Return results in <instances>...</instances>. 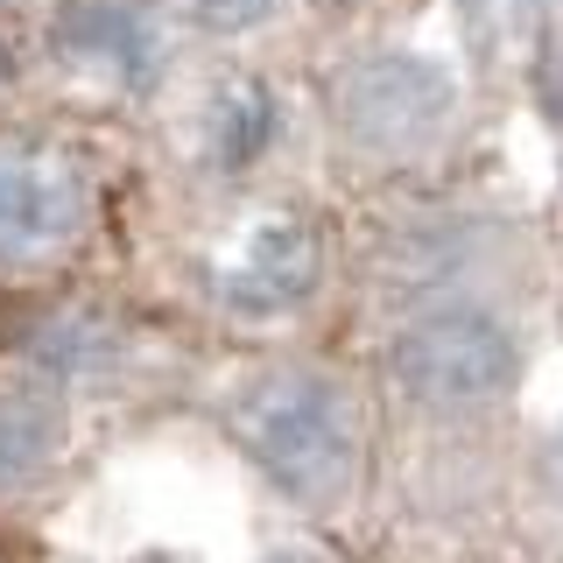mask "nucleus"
<instances>
[{"label":"nucleus","mask_w":563,"mask_h":563,"mask_svg":"<svg viewBox=\"0 0 563 563\" xmlns=\"http://www.w3.org/2000/svg\"><path fill=\"white\" fill-rule=\"evenodd\" d=\"M387 374H395L401 395L422 401V409L472 416V409H493V401L515 387L521 352H515V331H507L493 310L444 303V310H422L416 324L395 331Z\"/></svg>","instance_id":"2"},{"label":"nucleus","mask_w":563,"mask_h":563,"mask_svg":"<svg viewBox=\"0 0 563 563\" xmlns=\"http://www.w3.org/2000/svg\"><path fill=\"white\" fill-rule=\"evenodd\" d=\"M64 451V409L49 395H0V493L43 479Z\"/></svg>","instance_id":"6"},{"label":"nucleus","mask_w":563,"mask_h":563,"mask_svg":"<svg viewBox=\"0 0 563 563\" xmlns=\"http://www.w3.org/2000/svg\"><path fill=\"white\" fill-rule=\"evenodd\" d=\"M85 225V176L70 155L0 141V261H43Z\"/></svg>","instance_id":"4"},{"label":"nucleus","mask_w":563,"mask_h":563,"mask_svg":"<svg viewBox=\"0 0 563 563\" xmlns=\"http://www.w3.org/2000/svg\"><path fill=\"white\" fill-rule=\"evenodd\" d=\"M268 563H331L324 550H282V556H268Z\"/></svg>","instance_id":"9"},{"label":"nucleus","mask_w":563,"mask_h":563,"mask_svg":"<svg viewBox=\"0 0 563 563\" xmlns=\"http://www.w3.org/2000/svg\"><path fill=\"white\" fill-rule=\"evenodd\" d=\"M310 282H317L310 225L275 219V225H261V233L240 246V261L225 268V303L233 310H289V303L310 296Z\"/></svg>","instance_id":"5"},{"label":"nucleus","mask_w":563,"mask_h":563,"mask_svg":"<svg viewBox=\"0 0 563 563\" xmlns=\"http://www.w3.org/2000/svg\"><path fill=\"white\" fill-rule=\"evenodd\" d=\"M268 134H275V106L261 85H225L219 99H211V155H219L225 169H246L261 148H268Z\"/></svg>","instance_id":"7"},{"label":"nucleus","mask_w":563,"mask_h":563,"mask_svg":"<svg viewBox=\"0 0 563 563\" xmlns=\"http://www.w3.org/2000/svg\"><path fill=\"white\" fill-rule=\"evenodd\" d=\"M451 120V85L422 57H374L339 85V128L374 155H416Z\"/></svg>","instance_id":"3"},{"label":"nucleus","mask_w":563,"mask_h":563,"mask_svg":"<svg viewBox=\"0 0 563 563\" xmlns=\"http://www.w3.org/2000/svg\"><path fill=\"white\" fill-rule=\"evenodd\" d=\"M225 422H233L240 451L296 500H339L352 486L360 430H352V401L339 380L303 374V366L254 374L246 387H233Z\"/></svg>","instance_id":"1"},{"label":"nucleus","mask_w":563,"mask_h":563,"mask_svg":"<svg viewBox=\"0 0 563 563\" xmlns=\"http://www.w3.org/2000/svg\"><path fill=\"white\" fill-rule=\"evenodd\" d=\"M190 8H198V22H211V29H254V22L275 14V0H190Z\"/></svg>","instance_id":"8"}]
</instances>
